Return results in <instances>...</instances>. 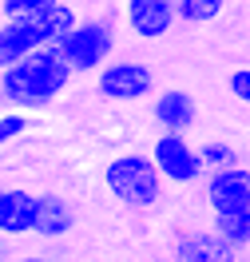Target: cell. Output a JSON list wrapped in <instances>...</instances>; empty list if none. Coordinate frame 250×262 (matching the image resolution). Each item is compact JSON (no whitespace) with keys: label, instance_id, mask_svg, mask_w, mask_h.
Segmentation results:
<instances>
[{"label":"cell","instance_id":"6da1fadb","mask_svg":"<svg viewBox=\"0 0 250 262\" xmlns=\"http://www.w3.org/2000/svg\"><path fill=\"white\" fill-rule=\"evenodd\" d=\"M72 64H67L60 48H36L32 56H24L20 64L0 72V96L20 112H44L52 99H60L72 83Z\"/></svg>","mask_w":250,"mask_h":262},{"label":"cell","instance_id":"7a4b0ae2","mask_svg":"<svg viewBox=\"0 0 250 262\" xmlns=\"http://www.w3.org/2000/svg\"><path fill=\"white\" fill-rule=\"evenodd\" d=\"M103 187H107V195L123 203V207H131V211H147L155 207L159 199H163V187L167 179L159 175V167L151 155H116L111 163L103 167Z\"/></svg>","mask_w":250,"mask_h":262},{"label":"cell","instance_id":"3957f363","mask_svg":"<svg viewBox=\"0 0 250 262\" xmlns=\"http://www.w3.org/2000/svg\"><path fill=\"white\" fill-rule=\"evenodd\" d=\"M116 52V24L107 16H96V20H80L67 40L60 44V56H64L76 76H87V72H100Z\"/></svg>","mask_w":250,"mask_h":262},{"label":"cell","instance_id":"277c9868","mask_svg":"<svg viewBox=\"0 0 250 262\" xmlns=\"http://www.w3.org/2000/svg\"><path fill=\"white\" fill-rule=\"evenodd\" d=\"M151 159L159 167V175L167 179V187H191L207 175L202 167V155L199 147L187 139V131H163L151 147Z\"/></svg>","mask_w":250,"mask_h":262},{"label":"cell","instance_id":"5b68a950","mask_svg":"<svg viewBox=\"0 0 250 262\" xmlns=\"http://www.w3.org/2000/svg\"><path fill=\"white\" fill-rule=\"evenodd\" d=\"M96 92L111 103H135L155 92V72L139 60H107L96 72Z\"/></svg>","mask_w":250,"mask_h":262},{"label":"cell","instance_id":"8992f818","mask_svg":"<svg viewBox=\"0 0 250 262\" xmlns=\"http://www.w3.org/2000/svg\"><path fill=\"white\" fill-rule=\"evenodd\" d=\"M207 207L215 214H231V211H246L250 207V167L234 163L222 171L207 175Z\"/></svg>","mask_w":250,"mask_h":262},{"label":"cell","instance_id":"52a82bcc","mask_svg":"<svg viewBox=\"0 0 250 262\" xmlns=\"http://www.w3.org/2000/svg\"><path fill=\"white\" fill-rule=\"evenodd\" d=\"M179 8L175 0H123V24L131 28L139 40H159L175 28Z\"/></svg>","mask_w":250,"mask_h":262},{"label":"cell","instance_id":"ba28073f","mask_svg":"<svg viewBox=\"0 0 250 262\" xmlns=\"http://www.w3.org/2000/svg\"><path fill=\"white\" fill-rule=\"evenodd\" d=\"M175 262H238V246H231L215 227L211 230H183L171 246Z\"/></svg>","mask_w":250,"mask_h":262},{"label":"cell","instance_id":"9c48e42d","mask_svg":"<svg viewBox=\"0 0 250 262\" xmlns=\"http://www.w3.org/2000/svg\"><path fill=\"white\" fill-rule=\"evenodd\" d=\"M36 223H40V195L24 191V187H4V195H0V234L4 238L36 234Z\"/></svg>","mask_w":250,"mask_h":262},{"label":"cell","instance_id":"30bf717a","mask_svg":"<svg viewBox=\"0 0 250 262\" xmlns=\"http://www.w3.org/2000/svg\"><path fill=\"white\" fill-rule=\"evenodd\" d=\"M36 48H44V36H40L36 16H4V24H0V72L20 64Z\"/></svg>","mask_w":250,"mask_h":262},{"label":"cell","instance_id":"8fae6325","mask_svg":"<svg viewBox=\"0 0 250 262\" xmlns=\"http://www.w3.org/2000/svg\"><path fill=\"white\" fill-rule=\"evenodd\" d=\"M151 115H155V123H159L163 131H191V127H195V119H199V107H195L191 92H183V88H167V92L155 96Z\"/></svg>","mask_w":250,"mask_h":262},{"label":"cell","instance_id":"7c38bea8","mask_svg":"<svg viewBox=\"0 0 250 262\" xmlns=\"http://www.w3.org/2000/svg\"><path fill=\"white\" fill-rule=\"evenodd\" d=\"M76 227V211H72V203L64 195H40V223H36V234L40 238H64L67 230Z\"/></svg>","mask_w":250,"mask_h":262},{"label":"cell","instance_id":"4fadbf2b","mask_svg":"<svg viewBox=\"0 0 250 262\" xmlns=\"http://www.w3.org/2000/svg\"><path fill=\"white\" fill-rule=\"evenodd\" d=\"M36 24H40L44 44H48V48H60V44L67 40V32L80 24V16H76V8H72V4H64V0H60V4L44 8V12L36 16Z\"/></svg>","mask_w":250,"mask_h":262},{"label":"cell","instance_id":"5bb4252c","mask_svg":"<svg viewBox=\"0 0 250 262\" xmlns=\"http://www.w3.org/2000/svg\"><path fill=\"white\" fill-rule=\"evenodd\" d=\"M211 227H215L231 246L242 250V246H250V207H246V211H231V214H215Z\"/></svg>","mask_w":250,"mask_h":262},{"label":"cell","instance_id":"9a60e30c","mask_svg":"<svg viewBox=\"0 0 250 262\" xmlns=\"http://www.w3.org/2000/svg\"><path fill=\"white\" fill-rule=\"evenodd\" d=\"M175 8H179V20L187 24H211L222 16L226 0H175Z\"/></svg>","mask_w":250,"mask_h":262},{"label":"cell","instance_id":"2e32d148","mask_svg":"<svg viewBox=\"0 0 250 262\" xmlns=\"http://www.w3.org/2000/svg\"><path fill=\"white\" fill-rule=\"evenodd\" d=\"M199 155H202L207 175H211V171H222V167H234V163H238V151H234L226 139H207V143L199 147Z\"/></svg>","mask_w":250,"mask_h":262},{"label":"cell","instance_id":"e0dca14e","mask_svg":"<svg viewBox=\"0 0 250 262\" xmlns=\"http://www.w3.org/2000/svg\"><path fill=\"white\" fill-rule=\"evenodd\" d=\"M28 123H32V119H28V112H20V107L4 112V115H0V147H4V143H12L16 135H24Z\"/></svg>","mask_w":250,"mask_h":262},{"label":"cell","instance_id":"ac0fdd59","mask_svg":"<svg viewBox=\"0 0 250 262\" xmlns=\"http://www.w3.org/2000/svg\"><path fill=\"white\" fill-rule=\"evenodd\" d=\"M52 4H60V0H0V12L4 16H40Z\"/></svg>","mask_w":250,"mask_h":262},{"label":"cell","instance_id":"d6986e66","mask_svg":"<svg viewBox=\"0 0 250 262\" xmlns=\"http://www.w3.org/2000/svg\"><path fill=\"white\" fill-rule=\"evenodd\" d=\"M226 88H231V96L238 99V103H246V107H250V68H238V72H231Z\"/></svg>","mask_w":250,"mask_h":262},{"label":"cell","instance_id":"ffe728a7","mask_svg":"<svg viewBox=\"0 0 250 262\" xmlns=\"http://www.w3.org/2000/svg\"><path fill=\"white\" fill-rule=\"evenodd\" d=\"M16 262H48V258H32V254H28V258H16Z\"/></svg>","mask_w":250,"mask_h":262},{"label":"cell","instance_id":"44dd1931","mask_svg":"<svg viewBox=\"0 0 250 262\" xmlns=\"http://www.w3.org/2000/svg\"><path fill=\"white\" fill-rule=\"evenodd\" d=\"M0 195H4V187H0Z\"/></svg>","mask_w":250,"mask_h":262}]
</instances>
